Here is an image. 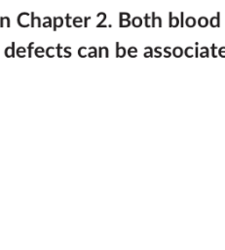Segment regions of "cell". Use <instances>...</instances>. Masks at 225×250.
<instances>
[{"instance_id": "obj_1", "label": "cell", "mask_w": 225, "mask_h": 250, "mask_svg": "<svg viewBox=\"0 0 225 250\" xmlns=\"http://www.w3.org/2000/svg\"><path fill=\"white\" fill-rule=\"evenodd\" d=\"M156 24H158V26H162V20L160 17L158 16H155L154 13H152V16H151V25L154 27Z\"/></svg>"}, {"instance_id": "obj_2", "label": "cell", "mask_w": 225, "mask_h": 250, "mask_svg": "<svg viewBox=\"0 0 225 250\" xmlns=\"http://www.w3.org/2000/svg\"><path fill=\"white\" fill-rule=\"evenodd\" d=\"M169 26H170V27H176V26L178 25V23H179L178 18L172 16V13H171V12L169 13Z\"/></svg>"}, {"instance_id": "obj_3", "label": "cell", "mask_w": 225, "mask_h": 250, "mask_svg": "<svg viewBox=\"0 0 225 250\" xmlns=\"http://www.w3.org/2000/svg\"><path fill=\"white\" fill-rule=\"evenodd\" d=\"M209 23L212 27H217L219 26V13H217V16H214L210 19Z\"/></svg>"}, {"instance_id": "obj_4", "label": "cell", "mask_w": 225, "mask_h": 250, "mask_svg": "<svg viewBox=\"0 0 225 250\" xmlns=\"http://www.w3.org/2000/svg\"><path fill=\"white\" fill-rule=\"evenodd\" d=\"M117 46V51H116V56L117 57H124L126 55V49L124 47H120L119 43H116Z\"/></svg>"}, {"instance_id": "obj_5", "label": "cell", "mask_w": 225, "mask_h": 250, "mask_svg": "<svg viewBox=\"0 0 225 250\" xmlns=\"http://www.w3.org/2000/svg\"><path fill=\"white\" fill-rule=\"evenodd\" d=\"M175 58H180L182 55H183V50L181 47H175L172 51V54Z\"/></svg>"}, {"instance_id": "obj_6", "label": "cell", "mask_w": 225, "mask_h": 250, "mask_svg": "<svg viewBox=\"0 0 225 250\" xmlns=\"http://www.w3.org/2000/svg\"><path fill=\"white\" fill-rule=\"evenodd\" d=\"M185 23H186V25H187L188 27H193V26H195V24H196V20H195V18H193V17H189V18L186 19Z\"/></svg>"}, {"instance_id": "obj_7", "label": "cell", "mask_w": 225, "mask_h": 250, "mask_svg": "<svg viewBox=\"0 0 225 250\" xmlns=\"http://www.w3.org/2000/svg\"><path fill=\"white\" fill-rule=\"evenodd\" d=\"M131 23H132V25H133L134 27H139V26L142 24V20H141L139 17H135V18L132 19V21H131Z\"/></svg>"}, {"instance_id": "obj_8", "label": "cell", "mask_w": 225, "mask_h": 250, "mask_svg": "<svg viewBox=\"0 0 225 250\" xmlns=\"http://www.w3.org/2000/svg\"><path fill=\"white\" fill-rule=\"evenodd\" d=\"M198 24L201 26V27H205L208 24V20L206 18V17H201L198 21Z\"/></svg>"}, {"instance_id": "obj_9", "label": "cell", "mask_w": 225, "mask_h": 250, "mask_svg": "<svg viewBox=\"0 0 225 250\" xmlns=\"http://www.w3.org/2000/svg\"><path fill=\"white\" fill-rule=\"evenodd\" d=\"M128 54H129V56L131 57V58L136 57V54H137L136 48H135V47H131V48L129 49V51H128Z\"/></svg>"}, {"instance_id": "obj_10", "label": "cell", "mask_w": 225, "mask_h": 250, "mask_svg": "<svg viewBox=\"0 0 225 250\" xmlns=\"http://www.w3.org/2000/svg\"><path fill=\"white\" fill-rule=\"evenodd\" d=\"M192 52H193V47H187V48L185 49V51H184V54H185V56H186V57L190 58V57H192V56H193Z\"/></svg>"}, {"instance_id": "obj_11", "label": "cell", "mask_w": 225, "mask_h": 250, "mask_svg": "<svg viewBox=\"0 0 225 250\" xmlns=\"http://www.w3.org/2000/svg\"><path fill=\"white\" fill-rule=\"evenodd\" d=\"M130 24H131L130 20H120V26L126 27V26H129Z\"/></svg>"}, {"instance_id": "obj_12", "label": "cell", "mask_w": 225, "mask_h": 250, "mask_svg": "<svg viewBox=\"0 0 225 250\" xmlns=\"http://www.w3.org/2000/svg\"><path fill=\"white\" fill-rule=\"evenodd\" d=\"M131 15L129 13H120V20H130Z\"/></svg>"}, {"instance_id": "obj_13", "label": "cell", "mask_w": 225, "mask_h": 250, "mask_svg": "<svg viewBox=\"0 0 225 250\" xmlns=\"http://www.w3.org/2000/svg\"><path fill=\"white\" fill-rule=\"evenodd\" d=\"M202 50H204V52L200 54V57H208V49L206 47H203Z\"/></svg>"}, {"instance_id": "obj_14", "label": "cell", "mask_w": 225, "mask_h": 250, "mask_svg": "<svg viewBox=\"0 0 225 250\" xmlns=\"http://www.w3.org/2000/svg\"><path fill=\"white\" fill-rule=\"evenodd\" d=\"M154 52H155V57H161L162 56V52H161V48L160 47H156L155 48V50H154Z\"/></svg>"}, {"instance_id": "obj_15", "label": "cell", "mask_w": 225, "mask_h": 250, "mask_svg": "<svg viewBox=\"0 0 225 250\" xmlns=\"http://www.w3.org/2000/svg\"><path fill=\"white\" fill-rule=\"evenodd\" d=\"M151 17L149 16V15H145L144 16V21H145V26H147V27H149L150 26V23H149V19H150Z\"/></svg>"}, {"instance_id": "obj_16", "label": "cell", "mask_w": 225, "mask_h": 250, "mask_svg": "<svg viewBox=\"0 0 225 250\" xmlns=\"http://www.w3.org/2000/svg\"><path fill=\"white\" fill-rule=\"evenodd\" d=\"M152 54H153V52H152V49L149 47V52H144L143 56H144L145 58H149V57H152Z\"/></svg>"}, {"instance_id": "obj_17", "label": "cell", "mask_w": 225, "mask_h": 250, "mask_svg": "<svg viewBox=\"0 0 225 250\" xmlns=\"http://www.w3.org/2000/svg\"><path fill=\"white\" fill-rule=\"evenodd\" d=\"M218 55H219L220 57H225V47H222V48L219 49Z\"/></svg>"}, {"instance_id": "obj_18", "label": "cell", "mask_w": 225, "mask_h": 250, "mask_svg": "<svg viewBox=\"0 0 225 250\" xmlns=\"http://www.w3.org/2000/svg\"><path fill=\"white\" fill-rule=\"evenodd\" d=\"M169 47H166V48L164 49V51H165V57H170V56H171V53H169Z\"/></svg>"}, {"instance_id": "obj_19", "label": "cell", "mask_w": 225, "mask_h": 250, "mask_svg": "<svg viewBox=\"0 0 225 250\" xmlns=\"http://www.w3.org/2000/svg\"><path fill=\"white\" fill-rule=\"evenodd\" d=\"M215 50H216V46L214 44H212V46H211V55H212V57H216Z\"/></svg>"}, {"instance_id": "obj_20", "label": "cell", "mask_w": 225, "mask_h": 250, "mask_svg": "<svg viewBox=\"0 0 225 250\" xmlns=\"http://www.w3.org/2000/svg\"><path fill=\"white\" fill-rule=\"evenodd\" d=\"M180 16H181V22H180V25L183 27V25H184V23H183V16H184L183 12H181V13H180Z\"/></svg>"}]
</instances>
